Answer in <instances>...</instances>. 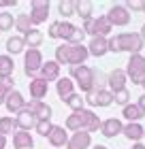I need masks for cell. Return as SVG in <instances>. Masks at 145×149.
Here are the masks:
<instances>
[{"label":"cell","mask_w":145,"mask_h":149,"mask_svg":"<svg viewBox=\"0 0 145 149\" xmlns=\"http://www.w3.org/2000/svg\"><path fill=\"white\" fill-rule=\"evenodd\" d=\"M13 70H15V62L13 58L6 53V56H0V81L13 77Z\"/></svg>","instance_id":"obj_26"},{"label":"cell","mask_w":145,"mask_h":149,"mask_svg":"<svg viewBox=\"0 0 145 149\" xmlns=\"http://www.w3.org/2000/svg\"><path fill=\"white\" fill-rule=\"evenodd\" d=\"M126 81H128V77H126V70L124 68H113V70H109V74H107V87H109V92H120V90H124L126 87Z\"/></svg>","instance_id":"obj_9"},{"label":"cell","mask_w":145,"mask_h":149,"mask_svg":"<svg viewBox=\"0 0 145 149\" xmlns=\"http://www.w3.org/2000/svg\"><path fill=\"white\" fill-rule=\"evenodd\" d=\"M4 107H6V111H9V113L17 115L19 111L26 109V98L22 96V92L11 90L9 94H6V98H4Z\"/></svg>","instance_id":"obj_10"},{"label":"cell","mask_w":145,"mask_h":149,"mask_svg":"<svg viewBox=\"0 0 145 149\" xmlns=\"http://www.w3.org/2000/svg\"><path fill=\"white\" fill-rule=\"evenodd\" d=\"M143 47H145V43L139 32H122V34L109 38V51H113V53L128 51L132 56V53H141Z\"/></svg>","instance_id":"obj_1"},{"label":"cell","mask_w":145,"mask_h":149,"mask_svg":"<svg viewBox=\"0 0 145 149\" xmlns=\"http://www.w3.org/2000/svg\"><path fill=\"white\" fill-rule=\"evenodd\" d=\"M68 56H71V45L68 43H62L60 47H56V62L62 64H68Z\"/></svg>","instance_id":"obj_33"},{"label":"cell","mask_w":145,"mask_h":149,"mask_svg":"<svg viewBox=\"0 0 145 149\" xmlns=\"http://www.w3.org/2000/svg\"><path fill=\"white\" fill-rule=\"evenodd\" d=\"M109 51V38L107 36H92L88 45V53L94 58H102Z\"/></svg>","instance_id":"obj_13"},{"label":"cell","mask_w":145,"mask_h":149,"mask_svg":"<svg viewBox=\"0 0 145 149\" xmlns=\"http://www.w3.org/2000/svg\"><path fill=\"white\" fill-rule=\"evenodd\" d=\"M130 9H132V11H145V2H141V0L130 2Z\"/></svg>","instance_id":"obj_42"},{"label":"cell","mask_w":145,"mask_h":149,"mask_svg":"<svg viewBox=\"0 0 145 149\" xmlns=\"http://www.w3.org/2000/svg\"><path fill=\"white\" fill-rule=\"evenodd\" d=\"M90 58L85 45H71V56H68V66H81Z\"/></svg>","instance_id":"obj_18"},{"label":"cell","mask_w":145,"mask_h":149,"mask_svg":"<svg viewBox=\"0 0 145 149\" xmlns=\"http://www.w3.org/2000/svg\"><path fill=\"white\" fill-rule=\"evenodd\" d=\"M79 113V117H81V130H85V132H98L100 130V117L96 115L94 111H90V109H81V111H77Z\"/></svg>","instance_id":"obj_8"},{"label":"cell","mask_w":145,"mask_h":149,"mask_svg":"<svg viewBox=\"0 0 145 149\" xmlns=\"http://www.w3.org/2000/svg\"><path fill=\"white\" fill-rule=\"evenodd\" d=\"M6 51H9V56H17V53H24L26 51V40L24 36H9L6 38Z\"/></svg>","instance_id":"obj_24"},{"label":"cell","mask_w":145,"mask_h":149,"mask_svg":"<svg viewBox=\"0 0 145 149\" xmlns=\"http://www.w3.org/2000/svg\"><path fill=\"white\" fill-rule=\"evenodd\" d=\"M113 30V26L109 24V19L105 15H98L96 17V26H94V36H109Z\"/></svg>","instance_id":"obj_27"},{"label":"cell","mask_w":145,"mask_h":149,"mask_svg":"<svg viewBox=\"0 0 145 149\" xmlns=\"http://www.w3.org/2000/svg\"><path fill=\"white\" fill-rule=\"evenodd\" d=\"M13 147L15 149H32L34 147V139L30 132L26 130H17L13 132Z\"/></svg>","instance_id":"obj_20"},{"label":"cell","mask_w":145,"mask_h":149,"mask_svg":"<svg viewBox=\"0 0 145 149\" xmlns=\"http://www.w3.org/2000/svg\"><path fill=\"white\" fill-rule=\"evenodd\" d=\"M4 147H6V136L0 134V149H4Z\"/></svg>","instance_id":"obj_45"},{"label":"cell","mask_w":145,"mask_h":149,"mask_svg":"<svg viewBox=\"0 0 145 149\" xmlns=\"http://www.w3.org/2000/svg\"><path fill=\"white\" fill-rule=\"evenodd\" d=\"M143 139H145V134H143Z\"/></svg>","instance_id":"obj_50"},{"label":"cell","mask_w":145,"mask_h":149,"mask_svg":"<svg viewBox=\"0 0 145 149\" xmlns=\"http://www.w3.org/2000/svg\"><path fill=\"white\" fill-rule=\"evenodd\" d=\"M51 128H53L51 119H36V126H34V130H36L41 136H47V134L51 132Z\"/></svg>","instance_id":"obj_38"},{"label":"cell","mask_w":145,"mask_h":149,"mask_svg":"<svg viewBox=\"0 0 145 149\" xmlns=\"http://www.w3.org/2000/svg\"><path fill=\"white\" fill-rule=\"evenodd\" d=\"M141 85H143V90H145V79H143V83H141Z\"/></svg>","instance_id":"obj_49"},{"label":"cell","mask_w":145,"mask_h":149,"mask_svg":"<svg viewBox=\"0 0 145 149\" xmlns=\"http://www.w3.org/2000/svg\"><path fill=\"white\" fill-rule=\"evenodd\" d=\"M15 26V17L9 11H0V32H6Z\"/></svg>","instance_id":"obj_35"},{"label":"cell","mask_w":145,"mask_h":149,"mask_svg":"<svg viewBox=\"0 0 145 149\" xmlns=\"http://www.w3.org/2000/svg\"><path fill=\"white\" fill-rule=\"evenodd\" d=\"M122 115H124V119L128 121V124H134V121H139L141 117H145V113L139 109V104H126L124 107V111H122Z\"/></svg>","instance_id":"obj_25"},{"label":"cell","mask_w":145,"mask_h":149,"mask_svg":"<svg viewBox=\"0 0 145 149\" xmlns=\"http://www.w3.org/2000/svg\"><path fill=\"white\" fill-rule=\"evenodd\" d=\"M105 17L109 19V24H111L113 28H115V26H117V28H124V26L130 24V11L124 4H113L111 9L107 11Z\"/></svg>","instance_id":"obj_5"},{"label":"cell","mask_w":145,"mask_h":149,"mask_svg":"<svg viewBox=\"0 0 145 149\" xmlns=\"http://www.w3.org/2000/svg\"><path fill=\"white\" fill-rule=\"evenodd\" d=\"M94 26H96V17L85 19V22H83V32L90 34V36H94Z\"/></svg>","instance_id":"obj_41"},{"label":"cell","mask_w":145,"mask_h":149,"mask_svg":"<svg viewBox=\"0 0 145 149\" xmlns=\"http://www.w3.org/2000/svg\"><path fill=\"white\" fill-rule=\"evenodd\" d=\"M43 53L41 49H26L24 51V72L28 74V77H36V72L41 70V66H43Z\"/></svg>","instance_id":"obj_4"},{"label":"cell","mask_w":145,"mask_h":149,"mask_svg":"<svg viewBox=\"0 0 145 149\" xmlns=\"http://www.w3.org/2000/svg\"><path fill=\"white\" fill-rule=\"evenodd\" d=\"M15 124H17V130H26V132H30V128L36 126V117H34L32 111L28 109V104H26L24 111H19L15 115Z\"/></svg>","instance_id":"obj_15"},{"label":"cell","mask_w":145,"mask_h":149,"mask_svg":"<svg viewBox=\"0 0 145 149\" xmlns=\"http://www.w3.org/2000/svg\"><path fill=\"white\" fill-rule=\"evenodd\" d=\"M139 34H141V38H143V43H145V24L141 26V32H139Z\"/></svg>","instance_id":"obj_47"},{"label":"cell","mask_w":145,"mask_h":149,"mask_svg":"<svg viewBox=\"0 0 145 149\" xmlns=\"http://www.w3.org/2000/svg\"><path fill=\"white\" fill-rule=\"evenodd\" d=\"M58 13L64 19L71 17V15H75V2H73V0H64V2H60L58 4Z\"/></svg>","instance_id":"obj_36"},{"label":"cell","mask_w":145,"mask_h":149,"mask_svg":"<svg viewBox=\"0 0 145 149\" xmlns=\"http://www.w3.org/2000/svg\"><path fill=\"white\" fill-rule=\"evenodd\" d=\"M15 130H17L15 117H9V115L0 117V134H2V136H6V134H13Z\"/></svg>","instance_id":"obj_32"},{"label":"cell","mask_w":145,"mask_h":149,"mask_svg":"<svg viewBox=\"0 0 145 149\" xmlns=\"http://www.w3.org/2000/svg\"><path fill=\"white\" fill-rule=\"evenodd\" d=\"M83 100H85L88 104H92V107H109V104H113V94L102 87V90L88 92Z\"/></svg>","instance_id":"obj_7"},{"label":"cell","mask_w":145,"mask_h":149,"mask_svg":"<svg viewBox=\"0 0 145 149\" xmlns=\"http://www.w3.org/2000/svg\"><path fill=\"white\" fill-rule=\"evenodd\" d=\"M113 102L115 104H122V107L130 104V92H128V87H124V90H120V92H113Z\"/></svg>","instance_id":"obj_37"},{"label":"cell","mask_w":145,"mask_h":149,"mask_svg":"<svg viewBox=\"0 0 145 149\" xmlns=\"http://www.w3.org/2000/svg\"><path fill=\"white\" fill-rule=\"evenodd\" d=\"M92 13H94V4L92 2H88V0H77V2H75V15H79L83 22L92 17Z\"/></svg>","instance_id":"obj_28"},{"label":"cell","mask_w":145,"mask_h":149,"mask_svg":"<svg viewBox=\"0 0 145 149\" xmlns=\"http://www.w3.org/2000/svg\"><path fill=\"white\" fill-rule=\"evenodd\" d=\"M41 79H45L47 83L49 81H58L60 79V64L56 62V60H47V62H43V66H41Z\"/></svg>","instance_id":"obj_16"},{"label":"cell","mask_w":145,"mask_h":149,"mask_svg":"<svg viewBox=\"0 0 145 149\" xmlns=\"http://www.w3.org/2000/svg\"><path fill=\"white\" fill-rule=\"evenodd\" d=\"M17 2L15 0H0V6H2V9H9V6H15Z\"/></svg>","instance_id":"obj_43"},{"label":"cell","mask_w":145,"mask_h":149,"mask_svg":"<svg viewBox=\"0 0 145 149\" xmlns=\"http://www.w3.org/2000/svg\"><path fill=\"white\" fill-rule=\"evenodd\" d=\"M122 130H124V124L117 117H109L100 124V134L107 136V139H115L117 134H122Z\"/></svg>","instance_id":"obj_12"},{"label":"cell","mask_w":145,"mask_h":149,"mask_svg":"<svg viewBox=\"0 0 145 149\" xmlns=\"http://www.w3.org/2000/svg\"><path fill=\"white\" fill-rule=\"evenodd\" d=\"M28 109L32 111V115L36 119H51V115H53V109L47 102H43V100H32L28 104Z\"/></svg>","instance_id":"obj_19"},{"label":"cell","mask_w":145,"mask_h":149,"mask_svg":"<svg viewBox=\"0 0 145 149\" xmlns=\"http://www.w3.org/2000/svg\"><path fill=\"white\" fill-rule=\"evenodd\" d=\"M56 92H58L60 100L68 98V96L75 92V81H73L71 77H60V79L56 81Z\"/></svg>","instance_id":"obj_22"},{"label":"cell","mask_w":145,"mask_h":149,"mask_svg":"<svg viewBox=\"0 0 145 149\" xmlns=\"http://www.w3.org/2000/svg\"><path fill=\"white\" fill-rule=\"evenodd\" d=\"M94 149H109V147H105V145H94Z\"/></svg>","instance_id":"obj_48"},{"label":"cell","mask_w":145,"mask_h":149,"mask_svg":"<svg viewBox=\"0 0 145 149\" xmlns=\"http://www.w3.org/2000/svg\"><path fill=\"white\" fill-rule=\"evenodd\" d=\"M90 145H92V134L85 130H79V132H73V136H68L66 149H88Z\"/></svg>","instance_id":"obj_11"},{"label":"cell","mask_w":145,"mask_h":149,"mask_svg":"<svg viewBox=\"0 0 145 149\" xmlns=\"http://www.w3.org/2000/svg\"><path fill=\"white\" fill-rule=\"evenodd\" d=\"M83 38H85L83 28H75V32H73L71 40H68V45H83Z\"/></svg>","instance_id":"obj_40"},{"label":"cell","mask_w":145,"mask_h":149,"mask_svg":"<svg viewBox=\"0 0 145 149\" xmlns=\"http://www.w3.org/2000/svg\"><path fill=\"white\" fill-rule=\"evenodd\" d=\"M122 134L128 141H132V143H141V139H143V134H145V128L139 124V121H134V124H126V126H124Z\"/></svg>","instance_id":"obj_21"},{"label":"cell","mask_w":145,"mask_h":149,"mask_svg":"<svg viewBox=\"0 0 145 149\" xmlns=\"http://www.w3.org/2000/svg\"><path fill=\"white\" fill-rule=\"evenodd\" d=\"M15 28L22 32V36H26V34H28V32L32 30V24H30L28 13H19V15L15 17Z\"/></svg>","instance_id":"obj_31"},{"label":"cell","mask_w":145,"mask_h":149,"mask_svg":"<svg viewBox=\"0 0 145 149\" xmlns=\"http://www.w3.org/2000/svg\"><path fill=\"white\" fill-rule=\"evenodd\" d=\"M64 128H66L68 132H79V130H81V117H79V113H77V111L71 113V115L66 117Z\"/></svg>","instance_id":"obj_34"},{"label":"cell","mask_w":145,"mask_h":149,"mask_svg":"<svg viewBox=\"0 0 145 149\" xmlns=\"http://www.w3.org/2000/svg\"><path fill=\"white\" fill-rule=\"evenodd\" d=\"M56 26H58V28H56V36H58V38H62L64 43H68V40H71V36H73L75 28H77V26H75V24H71L68 19L56 22Z\"/></svg>","instance_id":"obj_23"},{"label":"cell","mask_w":145,"mask_h":149,"mask_svg":"<svg viewBox=\"0 0 145 149\" xmlns=\"http://www.w3.org/2000/svg\"><path fill=\"white\" fill-rule=\"evenodd\" d=\"M126 77L132 81L134 85H141L145 79V56L141 53H132L126 64Z\"/></svg>","instance_id":"obj_3"},{"label":"cell","mask_w":145,"mask_h":149,"mask_svg":"<svg viewBox=\"0 0 145 149\" xmlns=\"http://www.w3.org/2000/svg\"><path fill=\"white\" fill-rule=\"evenodd\" d=\"M28 87H30V96H32V100H43V98L47 96V92H49V83H47L45 79H41V77L30 79Z\"/></svg>","instance_id":"obj_14"},{"label":"cell","mask_w":145,"mask_h":149,"mask_svg":"<svg viewBox=\"0 0 145 149\" xmlns=\"http://www.w3.org/2000/svg\"><path fill=\"white\" fill-rule=\"evenodd\" d=\"M94 74H96V68H90V66H85V64L71 66V79L77 81V85L81 87L83 94L94 90Z\"/></svg>","instance_id":"obj_2"},{"label":"cell","mask_w":145,"mask_h":149,"mask_svg":"<svg viewBox=\"0 0 145 149\" xmlns=\"http://www.w3.org/2000/svg\"><path fill=\"white\" fill-rule=\"evenodd\" d=\"M47 141H49L51 147H66L68 143V132L64 126H53L51 132L47 134Z\"/></svg>","instance_id":"obj_17"},{"label":"cell","mask_w":145,"mask_h":149,"mask_svg":"<svg viewBox=\"0 0 145 149\" xmlns=\"http://www.w3.org/2000/svg\"><path fill=\"white\" fill-rule=\"evenodd\" d=\"M11 90H15V87H13V77L0 81V104H4V98H6V94Z\"/></svg>","instance_id":"obj_39"},{"label":"cell","mask_w":145,"mask_h":149,"mask_svg":"<svg viewBox=\"0 0 145 149\" xmlns=\"http://www.w3.org/2000/svg\"><path fill=\"white\" fill-rule=\"evenodd\" d=\"M132 149H145L143 143H132Z\"/></svg>","instance_id":"obj_46"},{"label":"cell","mask_w":145,"mask_h":149,"mask_svg":"<svg viewBox=\"0 0 145 149\" xmlns=\"http://www.w3.org/2000/svg\"><path fill=\"white\" fill-rule=\"evenodd\" d=\"M137 104H139V109H141V111L145 113V94H143V96L139 98V102H137Z\"/></svg>","instance_id":"obj_44"},{"label":"cell","mask_w":145,"mask_h":149,"mask_svg":"<svg viewBox=\"0 0 145 149\" xmlns=\"http://www.w3.org/2000/svg\"><path fill=\"white\" fill-rule=\"evenodd\" d=\"M62 102H64V104L68 107V109H73V113H75V111H81V109H83V102H85V100H83V96H81V94L73 92L71 96L64 98Z\"/></svg>","instance_id":"obj_30"},{"label":"cell","mask_w":145,"mask_h":149,"mask_svg":"<svg viewBox=\"0 0 145 149\" xmlns=\"http://www.w3.org/2000/svg\"><path fill=\"white\" fill-rule=\"evenodd\" d=\"M28 17H30L32 26H39V24L47 22V17H49V2H45V0H34L32 6H30Z\"/></svg>","instance_id":"obj_6"},{"label":"cell","mask_w":145,"mask_h":149,"mask_svg":"<svg viewBox=\"0 0 145 149\" xmlns=\"http://www.w3.org/2000/svg\"><path fill=\"white\" fill-rule=\"evenodd\" d=\"M43 32L41 30H36V28H32L28 34L24 36V40H26V47H30V49H39L41 47V43H43Z\"/></svg>","instance_id":"obj_29"}]
</instances>
